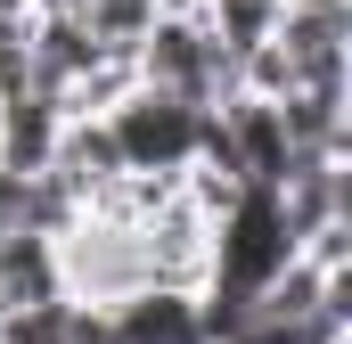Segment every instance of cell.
<instances>
[{
  "label": "cell",
  "mask_w": 352,
  "mask_h": 344,
  "mask_svg": "<svg viewBox=\"0 0 352 344\" xmlns=\"http://www.w3.org/2000/svg\"><path fill=\"white\" fill-rule=\"evenodd\" d=\"M197 17H205V33H213V41H221L230 58H246V50H263L270 33H278L287 0H205Z\"/></svg>",
  "instance_id": "7"
},
{
  "label": "cell",
  "mask_w": 352,
  "mask_h": 344,
  "mask_svg": "<svg viewBox=\"0 0 352 344\" xmlns=\"http://www.w3.org/2000/svg\"><path fill=\"white\" fill-rule=\"evenodd\" d=\"M74 17H82V25L107 41V50H131V41L156 25V0H82Z\"/></svg>",
  "instance_id": "8"
},
{
  "label": "cell",
  "mask_w": 352,
  "mask_h": 344,
  "mask_svg": "<svg viewBox=\"0 0 352 344\" xmlns=\"http://www.w3.org/2000/svg\"><path fill=\"white\" fill-rule=\"evenodd\" d=\"M205 115L197 98H173L156 83H131L115 107H107V131H115V156L123 172H188L197 148H205Z\"/></svg>",
  "instance_id": "2"
},
{
  "label": "cell",
  "mask_w": 352,
  "mask_h": 344,
  "mask_svg": "<svg viewBox=\"0 0 352 344\" xmlns=\"http://www.w3.org/2000/svg\"><path fill=\"white\" fill-rule=\"evenodd\" d=\"M278 123H287V148L303 156H344L352 148V123H344V90H287L278 98Z\"/></svg>",
  "instance_id": "6"
},
{
  "label": "cell",
  "mask_w": 352,
  "mask_h": 344,
  "mask_svg": "<svg viewBox=\"0 0 352 344\" xmlns=\"http://www.w3.org/2000/svg\"><path fill=\"white\" fill-rule=\"evenodd\" d=\"M0 8H33V0H0Z\"/></svg>",
  "instance_id": "9"
},
{
  "label": "cell",
  "mask_w": 352,
  "mask_h": 344,
  "mask_svg": "<svg viewBox=\"0 0 352 344\" xmlns=\"http://www.w3.org/2000/svg\"><path fill=\"white\" fill-rule=\"evenodd\" d=\"M287 255H295V230H287V213H278V189L246 180V189L230 197V213L213 222V279L263 287Z\"/></svg>",
  "instance_id": "3"
},
{
  "label": "cell",
  "mask_w": 352,
  "mask_h": 344,
  "mask_svg": "<svg viewBox=\"0 0 352 344\" xmlns=\"http://www.w3.org/2000/svg\"><path fill=\"white\" fill-rule=\"evenodd\" d=\"M131 66H140V83L173 90V98H197V107H221L238 90V58L205 33L197 8H156V25L131 41Z\"/></svg>",
  "instance_id": "1"
},
{
  "label": "cell",
  "mask_w": 352,
  "mask_h": 344,
  "mask_svg": "<svg viewBox=\"0 0 352 344\" xmlns=\"http://www.w3.org/2000/svg\"><path fill=\"white\" fill-rule=\"evenodd\" d=\"M50 295H66V279H58V238L8 230V238H0V312H8V303H50Z\"/></svg>",
  "instance_id": "5"
},
{
  "label": "cell",
  "mask_w": 352,
  "mask_h": 344,
  "mask_svg": "<svg viewBox=\"0 0 352 344\" xmlns=\"http://www.w3.org/2000/svg\"><path fill=\"white\" fill-rule=\"evenodd\" d=\"M107 344H205L197 287H140V295L107 303Z\"/></svg>",
  "instance_id": "4"
}]
</instances>
